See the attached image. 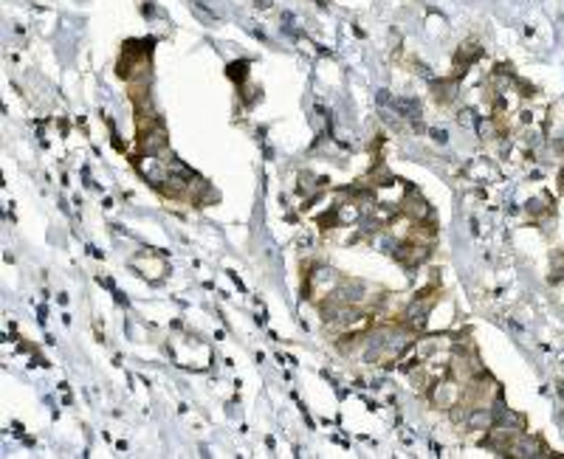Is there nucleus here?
I'll return each instance as SVG.
<instances>
[{"mask_svg": "<svg viewBox=\"0 0 564 459\" xmlns=\"http://www.w3.org/2000/svg\"><path fill=\"white\" fill-rule=\"evenodd\" d=\"M404 212H407L409 217L423 220V217H429V206H426V200H423V197H418L415 192H409V197L404 200Z\"/></svg>", "mask_w": 564, "mask_h": 459, "instance_id": "obj_5", "label": "nucleus"}, {"mask_svg": "<svg viewBox=\"0 0 564 459\" xmlns=\"http://www.w3.org/2000/svg\"><path fill=\"white\" fill-rule=\"evenodd\" d=\"M528 212H531V215H542V212H545V197L531 200V203H528Z\"/></svg>", "mask_w": 564, "mask_h": 459, "instance_id": "obj_11", "label": "nucleus"}, {"mask_svg": "<svg viewBox=\"0 0 564 459\" xmlns=\"http://www.w3.org/2000/svg\"><path fill=\"white\" fill-rule=\"evenodd\" d=\"M480 57H483V48H477V43H465V46H460L454 62H457V68H460V65L468 68L474 60H480Z\"/></svg>", "mask_w": 564, "mask_h": 459, "instance_id": "obj_6", "label": "nucleus"}, {"mask_svg": "<svg viewBox=\"0 0 564 459\" xmlns=\"http://www.w3.org/2000/svg\"><path fill=\"white\" fill-rule=\"evenodd\" d=\"M246 68H248V62H232L229 65V79H234V82H240V85H243V82H246Z\"/></svg>", "mask_w": 564, "mask_h": 459, "instance_id": "obj_8", "label": "nucleus"}, {"mask_svg": "<svg viewBox=\"0 0 564 459\" xmlns=\"http://www.w3.org/2000/svg\"><path fill=\"white\" fill-rule=\"evenodd\" d=\"M463 400V389L454 381H438L431 384V403L438 408H454Z\"/></svg>", "mask_w": 564, "mask_h": 459, "instance_id": "obj_2", "label": "nucleus"}, {"mask_svg": "<svg viewBox=\"0 0 564 459\" xmlns=\"http://www.w3.org/2000/svg\"><path fill=\"white\" fill-rule=\"evenodd\" d=\"M259 96V88H254V85H246L243 82V102L246 105H254V99Z\"/></svg>", "mask_w": 564, "mask_h": 459, "instance_id": "obj_10", "label": "nucleus"}, {"mask_svg": "<svg viewBox=\"0 0 564 459\" xmlns=\"http://www.w3.org/2000/svg\"><path fill=\"white\" fill-rule=\"evenodd\" d=\"M431 313V299L426 296H418L407 310H404V324L412 327V330H420L426 324V316Z\"/></svg>", "mask_w": 564, "mask_h": 459, "instance_id": "obj_3", "label": "nucleus"}, {"mask_svg": "<svg viewBox=\"0 0 564 459\" xmlns=\"http://www.w3.org/2000/svg\"><path fill=\"white\" fill-rule=\"evenodd\" d=\"M550 282H553V285L564 282V257H556V262H553V273H550Z\"/></svg>", "mask_w": 564, "mask_h": 459, "instance_id": "obj_9", "label": "nucleus"}, {"mask_svg": "<svg viewBox=\"0 0 564 459\" xmlns=\"http://www.w3.org/2000/svg\"><path fill=\"white\" fill-rule=\"evenodd\" d=\"M393 110H395V116H401L404 121H420V102H418V99L395 96V99H393Z\"/></svg>", "mask_w": 564, "mask_h": 459, "instance_id": "obj_4", "label": "nucleus"}, {"mask_svg": "<svg viewBox=\"0 0 564 459\" xmlns=\"http://www.w3.org/2000/svg\"><path fill=\"white\" fill-rule=\"evenodd\" d=\"M166 130H164V124L158 121L155 127H150L147 133H139V152L142 155H164L166 152Z\"/></svg>", "mask_w": 564, "mask_h": 459, "instance_id": "obj_1", "label": "nucleus"}, {"mask_svg": "<svg viewBox=\"0 0 564 459\" xmlns=\"http://www.w3.org/2000/svg\"><path fill=\"white\" fill-rule=\"evenodd\" d=\"M454 96H457V82H454V79H449V82H435V99H438L441 105L454 102Z\"/></svg>", "mask_w": 564, "mask_h": 459, "instance_id": "obj_7", "label": "nucleus"}, {"mask_svg": "<svg viewBox=\"0 0 564 459\" xmlns=\"http://www.w3.org/2000/svg\"><path fill=\"white\" fill-rule=\"evenodd\" d=\"M431 136H435V141H441V144L449 141V133H446V130H431Z\"/></svg>", "mask_w": 564, "mask_h": 459, "instance_id": "obj_12", "label": "nucleus"}]
</instances>
